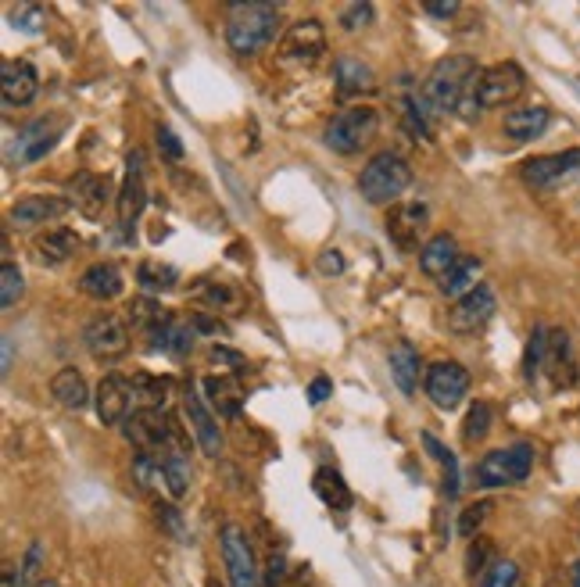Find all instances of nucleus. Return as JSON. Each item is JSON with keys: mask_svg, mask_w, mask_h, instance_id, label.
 <instances>
[{"mask_svg": "<svg viewBox=\"0 0 580 587\" xmlns=\"http://www.w3.org/2000/svg\"><path fill=\"white\" fill-rule=\"evenodd\" d=\"M283 26V8L280 4H262V0H248V4H230V18H226V47L237 58H255L265 47H273Z\"/></svg>", "mask_w": 580, "mask_h": 587, "instance_id": "nucleus-1", "label": "nucleus"}, {"mask_svg": "<svg viewBox=\"0 0 580 587\" xmlns=\"http://www.w3.org/2000/svg\"><path fill=\"white\" fill-rule=\"evenodd\" d=\"M480 76L477 58L473 54H448L430 69L427 86H423V97L437 115H448V111L462 108L466 94H470L473 79Z\"/></svg>", "mask_w": 580, "mask_h": 587, "instance_id": "nucleus-2", "label": "nucleus"}, {"mask_svg": "<svg viewBox=\"0 0 580 587\" xmlns=\"http://www.w3.org/2000/svg\"><path fill=\"white\" fill-rule=\"evenodd\" d=\"M527 90V72L516 65V61H498L491 69H480V76L473 79L470 94L462 101V115L473 119L477 111L487 108H502V104H512L516 97Z\"/></svg>", "mask_w": 580, "mask_h": 587, "instance_id": "nucleus-3", "label": "nucleus"}, {"mask_svg": "<svg viewBox=\"0 0 580 587\" xmlns=\"http://www.w3.org/2000/svg\"><path fill=\"white\" fill-rule=\"evenodd\" d=\"M412 183V165L394 151H380L369 158L359 176V194L369 205H394Z\"/></svg>", "mask_w": 580, "mask_h": 587, "instance_id": "nucleus-4", "label": "nucleus"}, {"mask_svg": "<svg viewBox=\"0 0 580 587\" xmlns=\"http://www.w3.org/2000/svg\"><path fill=\"white\" fill-rule=\"evenodd\" d=\"M376 133H380V115H376V108H369V104H351V108H341L330 122H326L323 137L333 154L351 158V154L366 151L376 140Z\"/></svg>", "mask_w": 580, "mask_h": 587, "instance_id": "nucleus-5", "label": "nucleus"}, {"mask_svg": "<svg viewBox=\"0 0 580 587\" xmlns=\"http://www.w3.org/2000/svg\"><path fill=\"white\" fill-rule=\"evenodd\" d=\"M119 430H122V437H126V444H133V451H158V448H169V444L187 448V437H183L180 423H176L165 409L129 412Z\"/></svg>", "mask_w": 580, "mask_h": 587, "instance_id": "nucleus-6", "label": "nucleus"}, {"mask_svg": "<svg viewBox=\"0 0 580 587\" xmlns=\"http://www.w3.org/2000/svg\"><path fill=\"white\" fill-rule=\"evenodd\" d=\"M534 469V444L516 441L509 448H495L487 451L484 459L477 462V484L480 487H509V484H523Z\"/></svg>", "mask_w": 580, "mask_h": 587, "instance_id": "nucleus-7", "label": "nucleus"}, {"mask_svg": "<svg viewBox=\"0 0 580 587\" xmlns=\"http://www.w3.org/2000/svg\"><path fill=\"white\" fill-rule=\"evenodd\" d=\"M65 115H40V119H33V122H26V126L18 129V137L11 140V147H8V162L11 165H36V162H43L47 154L58 147V140H61V133H65Z\"/></svg>", "mask_w": 580, "mask_h": 587, "instance_id": "nucleus-8", "label": "nucleus"}, {"mask_svg": "<svg viewBox=\"0 0 580 587\" xmlns=\"http://www.w3.org/2000/svg\"><path fill=\"white\" fill-rule=\"evenodd\" d=\"M520 179L530 190H563L580 183V147L559 154H541V158H530L523 162Z\"/></svg>", "mask_w": 580, "mask_h": 587, "instance_id": "nucleus-9", "label": "nucleus"}, {"mask_svg": "<svg viewBox=\"0 0 580 587\" xmlns=\"http://www.w3.org/2000/svg\"><path fill=\"white\" fill-rule=\"evenodd\" d=\"M323 51H326L323 22L319 18H301L276 43V61H280L283 69H308V65H316Z\"/></svg>", "mask_w": 580, "mask_h": 587, "instance_id": "nucleus-10", "label": "nucleus"}, {"mask_svg": "<svg viewBox=\"0 0 580 587\" xmlns=\"http://www.w3.org/2000/svg\"><path fill=\"white\" fill-rule=\"evenodd\" d=\"M219 548L222 562H226V573H230V587H258L262 584V566L255 559V548H251V537L237 527V523H226L219 530Z\"/></svg>", "mask_w": 580, "mask_h": 587, "instance_id": "nucleus-11", "label": "nucleus"}, {"mask_svg": "<svg viewBox=\"0 0 580 587\" xmlns=\"http://www.w3.org/2000/svg\"><path fill=\"white\" fill-rule=\"evenodd\" d=\"M423 391H427V398L434 401L441 412H452V409H459L462 401H466V394H470V373H466V366L452 362V358H441V362L427 366Z\"/></svg>", "mask_w": 580, "mask_h": 587, "instance_id": "nucleus-12", "label": "nucleus"}, {"mask_svg": "<svg viewBox=\"0 0 580 587\" xmlns=\"http://www.w3.org/2000/svg\"><path fill=\"white\" fill-rule=\"evenodd\" d=\"M495 290L487 287V283H480V287H473L466 298H459L452 308H448V330L459 333V337H473V333L484 330L491 319H495Z\"/></svg>", "mask_w": 580, "mask_h": 587, "instance_id": "nucleus-13", "label": "nucleus"}, {"mask_svg": "<svg viewBox=\"0 0 580 587\" xmlns=\"http://www.w3.org/2000/svg\"><path fill=\"white\" fill-rule=\"evenodd\" d=\"M83 348L97 358V362H115L129 351V326L119 315H97L83 330Z\"/></svg>", "mask_w": 580, "mask_h": 587, "instance_id": "nucleus-14", "label": "nucleus"}, {"mask_svg": "<svg viewBox=\"0 0 580 587\" xmlns=\"http://www.w3.org/2000/svg\"><path fill=\"white\" fill-rule=\"evenodd\" d=\"M541 380H545L552 391H570L573 383H577V355H573V341L566 330H548Z\"/></svg>", "mask_w": 580, "mask_h": 587, "instance_id": "nucleus-15", "label": "nucleus"}, {"mask_svg": "<svg viewBox=\"0 0 580 587\" xmlns=\"http://www.w3.org/2000/svg\"><path fill=\"white\" fill-rule=\"evenodd\" d=\"M115 205H119V226L122 230H133V222L140 219L147 205V183H144V151H129L126 158V176H122V187L115 194Z\"/></svg>", "mask_w": 580, "mask_h": 587, "instance_id": "nucleus-16", "label": "nucleus"}, {"mask_svg": "<svg viewBox=\"0 0 580 587\" xmlns=\"http://www.w3.org/2000/svg\"><path fill=\"white\" fill-rule=\"evenodd\" d=\"M183 412H187V419H190V430H194L197 448L205 451L208 459H219L222 448H226V437H222V430H219V419L208 412L205 398H201L194 387L183 391Z\"/></svg>", "mask_w": 580, "mask_h": 587, "instance_id": "nucleus-17", "label": "nucleus"}, {"mask_svg": "<svg viewBox=\"0 0 580 587\" xmlns=\"http://www.w3.org/2000/svg\"><path fill=\"white\" fill-rule=\"evenodd\" d=\"M40 94V72L33 69V61L26 58H8L0 65V97L8 108H22L33 104Z\"/></svg>", "mask_w": 580, "mask_h": 587, "instance_id": "nucleus-18", "label": "nucleus"}, {"mask_svg": "<svg viewBox=\"0 0 580 587\" xmlns=\"http://www.w3.org/2000/svg\"><path fill=\"white\" fill-rule=\"evenodd\" d=\"M427 222H430L427 205H419V201H405V205H394L391 212H387L384 230H387V237L401 247V251H416L419 237L427 233Z\"/></svg>", "mask_w": 580, "mask_h": 587, "instance_id": "nucleus-19", "label": "nucleus"}, {"mask_svg": "<svg viewBox=\"0 0 580 587\" xmlns=\"http://www.w3.org/2000/svg\"><path fill=\"white\" fill-rule=\"evenodd\" d=\"M94 405H97V419L104 426H122L133 409V383L119 373H108L101 376L97 383V394H94Z\"/></svg>", "mask_w": 580, "mask_h": 587, "instance_id": "nucleus-20", "label": "nucleus"}, {"mask_svg": "<svg viewBox=\"0 0 580 587\" xmlns=\"http://www.w3.org/2000/svg\"><path fill=\"white\" fill-rule=\"evenodd\" d=\"M111 201V183L108 176H97V172H76L69 179V205L76 208L86 219H101L104 205Z\"/></svg>", "mask_w": 580, "mask_h": 587, "instance_id": "nucleus-21", "label": "nucleus"}, {"mask_svg": "<svg viewBox=\"0 0 580 587\" xmlns=\"http://www.w3.org/2000/svg\"><path fill=\"white\" fill-rule=\"evenodd\" d=\"M147 337H151L154 351H165V355H172V358H183V355H190V348H194L197 326L190 323V319H180V315L169 312L162 323L147 333Z\"/></svg>", "mask_w": 580, "mask_h": 587, "instance_id": "nucleus-22", "label": "nucleus"}, {"mask_svg": "<svg viewBox=\"0 0 580 587\" xmlns=\"http://www.w3.org/2000/svg\"><path fill=\"white\" fill-rule=\"evenodd\" d=\"M459 258H462L459 240H455L452 233H437V237H430L427 244L419 247V269L437 283L452 273L455 265H459Z\"/></svg>", "mask_w": 580, "mask_h": 587, "instance_id": "nucleus-23", "label": "nucleus"}, {"mask_svg": "<svg viewBox=\"0 0 580 587\" xmlns=\"http://www.w3.org/2000/svg\"><path fill=\"white\" fill-rule=\"evenodd\" d=\"M548 122H552V111L545 104H527V108L505 111L502 133L509 140H516V144H530V140H538L545 133Z\"/></svg>", "mask_w": 580, "mask_h": 587, "instance_id": "nucleus-24", "label": "nucleus"}, {"mask_svg": "<svg viewBox=\"0 0 580 587\" xmlns=\"http://www.w3.org/2000/svg\"><path fill=\"white\" fill-rule=\"evenodd\" d=\"M333 86L341 97H362L376 90V72L369 69L362 58H351V54H341L333 61Z\"/></svg>", "mask_w": 580, "mask_h": 587, "instance_id": "nucleus-25", "label": "nucleus"}, {"mask_svg": "<svg viewBox=\"0 0 580 587\" xmlns=\"http://www.w3.org/2000/svg\"><path fill=\"white\" fill-rule=\"evenodd\" d=\"M205 398H208V405L215 409V416H222V419H237L240 416V409H244V387H240V376H226V373H219V376H205Z\"/></svg>", "mask_w": 580, "mask_h": 587, "instance_id": "nucleus-26", "label": "nucleus"}, {"mask_svg": "<svg viewBox=\"0 0 580 587\" xmlns=\"http://www.w3.org/2000/svg\"><path fill=\"white\" fill-rule=\"evenodd\" d=\"M65 208H69V201H61V197L29 194V197H22V201H15L8 215H11V222H15V226L29 230V226H40V222L61 219V215H65Z\"/></svg>", "mask_w": 580, "mask_h": 587, "instance_id": "nucleus-27", "label": "nucleus"}, {"mask_svg": "<svg viewBox=\"0 0 580 587\" xmlns=\"http://www.w3.org/2000/svg\"><path fill=\"white\" fill-rule=\"evenodd\" d=\"M154 455H158V466H162L165 491H169L172 498H183V494L190 491V484H194V469H190L187 448L169 444V448H158Z\"/></svg>", "mask_w": 580, "mask_h": 587, "instance_id": "nucleus-28", "label": "nucleus"}, {"mask_svg": "<svg viewBox=\"0 0 580 587\" xmlns=\"http://www.w3.org/2000/svg\"><path fill=\"white\" fill-rule=\"evenodd\" d=\"M79 233L76 230H69V226H51L47 233H40L36 237V258H40L43 265H65L72 255L79 251Z\"/></svg>", "mask_w": 580, "mask_h": 587, "instance_id": "nucleus-29", "label": "nucleus"}, {"mask_svg": "<svg viewBox=\"0 0 580 587\" xmlns=\"http://www.w3.org/2000/svg\"><path fill=\"white\" fill-rule=\"evenodd\" d=\"M122 287H126V280H122L119 265H111V262H94L83 276H79V290H83L86 298H94V301L119 298Z\"/></svg>", "mask_w": 580, "mask_h": 587, "instance_id": "nucleus-30", "label": "nucleus"}, {"mask_svg": "<svg viewBox=\"0 0 580 587\" xmlns=\"http://www.w3.org/2000/svg\"><path fill=\"white\" fill-rule=\"evenodd\" d=\"M312 491L319 494V502L333 512H351L355 498H351V487L344 484V477L333 466H319L316 477H312Z\"/></svg>", "mask_w": 580, "mask_h": 587, "instance_id": "nucleus-31", "label": "nucleus"}, {"mask_svg": "<svg viewBox=\"0 0 580 587\" xmlns=\"http://www.w3.org/2000/svg\"><path fill=\"white\" fill-rule=\"evenodd\" d=\"M51 394L61 409H69V412H83L86 405H90V387H86L79 369H61V373H54Z\"/></svg>", "mask_w": 580, "mask_h": 587, "instance_id": "nucleus-32", "label": "nucleus"}, {"mask_svg": "<svg viewBox=\"0 0 580 587\" xmlns=\"http://www.w3.org/2000/svg\"><path fill=\"white\" fill-rule=\"evenodd\" d=\"M391 380L405 398H416L419 387V351L409 341H398L391 348Z\"/></svg>", "mask_w": 580, "mask_h": 587, "instance_id": "nucleus-33", "label": "nucleus"}, {"mask_svg": "<svg viewBox=\"0 0 580 587\" xmlns=\"http://www.w3.org/2000/svg\"><path fill=\"white\" fill-rule=\"evenodd\" d=\"M194 298L212 312H240L244 308V294L226 280H201L194 287Z\"/></svg>", "mask_w": 580, "mask_h": 587, "instance_id": "nucleus-34", "label": "nucleus"}, {"mask_svg": "<svg viewBox=\"0 0 580 587\" xmlns=\"http://www.w3.org/2000/svg\"><path fill=\"white\" fill-rule=\"evenodd\" d=\"M480 269H484V265H480V258H466L462 255L459 258V265H455L452 273L444 276L441 283H437V287H441V294L444 298H466V294H470L473 287H480Z\"/></svg>", "mask_w": 580, "mask_h": 587, "instance_id": "nucleus-35", "label": "nucleus"}, {"mask_svg": "<svg viewBox=\"0 0 580 587\" xmlns=\"http://www.w3.org/2000/svg\"><path fill=\"white\" fill-rule=\"evenodd\" d=\"M129 383H133V401H140V409H165V401H169V394H172L169 376L137 373Z\"/></svg>", "mask_w": 580, "mask_h": 587, "instance_id": "nucleus-36", "label": "nucleus"}, {"mask_svg": "<svg viewBox=\"0 0 580 587\" xmlns=\"http://www.w3.org/2000/svg\"><path fill=\"white\" fill-rule=\"evenodd\" d=\"M137 283L151 294H162V290H172L180 283V269L169 262H158V258H144L137 265Z\"/></svg>", "mask_w": 580, "mask_h": 587, "instance_id": "nucleus-37", "label": "nucleus"}, {"mask_svg": "<svg viewBox=\"0 0 580 587\" xmlns=\"http://www.w3.org/2000/svg\"><path fill=\"white\" fill-rule=\"evenodd\" d=\"M401 115H405V126L416 140H434V108L427 104V97H405L401 101Z\"/></svg>", "mask_w": 580, "mask_h": 587, "instance_id": "nucleus-38", "label": "nucleus"}, {"mask_svg": "<svg viewBox=\"0 0 580 587\" xmlns=\"http://www.w3.org/2000/svg\"><path fill=\"white\" fill-rule=\"evenodd\" d=\"M545 348H548V330L538 326V330L530 333L527 351H523V376L527 383H541V366H545Z\"/></svg>", "mask_w": 580, "mask_h": 587, "instance_id": "nucleus-39", "label": "nucleus"}, {"mask_svg": "<svg viewBox=\"0 0 580 587\" xmlns=\"http://www.w3.org/2000/svg\"><path fill=\"white\" fill-rule=\"evenodd\" d=\"M133 484L144 494H151L158 484H165L162 466H158V455H154V451H137V455H133Z\"/></svg>", "mask_w": 580, "mask_h": 587, "instance_id": "nucleus-40", "label": "nucleus"}, {"mask_svg": "<svg viewBox=\"0 0 580 587\" xmlns=\"http://www.w3.org/2000/svg\"><path fill=\"white\" fill-rule=\"evenodd\" d=\"M8 18H11V26H15L18 33L40 36L43 29H47V11H43L40 4H11Z\"/></svg>", "mask_w": 580, "mask_h": 587, "instance_id": "nucleus-41", "label": "nucleus"}, {"mask_svg": "<svg viewBox=\"0 0 580 587\" xmlns=\"http://www.w3.org/2000/svg\"><path fill=\"white\" fill-rule=\"evenodd\" d=\"M22 294H26V276L15 262H4V269H0V308L11 312Z\"/></svg>", "mask_w": 580, "mask_h": 587, "instance_id": "nucleus-42", "label": "nucleus"}, {"mask_svg": "<svg viewBox=\"0 0 580 587\" xmlns=\"http://www.w3.org/2000/svg\"><path fill=\"white\" fill-rule=\"evenodd\" d=\"M491 419H495V412H491V405H487V401L470 405V412H466V423H462V441H466V444H480V441H484L487 430H491Z\"/></svg>", "mask_w": 580, "mask_h": 587, "instance_id": "nucleus-43", "label": "nucleus"}, {"mask_svg": "<svg viewBox=\"0 0 580 587\" xmlns=\"http://www.w3.org/2000/svg\"><path fill=\"white\" fill-rule=\"evenodd\" d=\"M491 566H495V541H491V537H473L470 552H466V573L477 580V577H484Z\"/></svg>", "mask_w": 580, "mask_h": 587, "instance_id": "nucleus-44", "label": "nucleus"}, {"mask_svg": "<svg viewBox=\"0 0 580 587\" xmlns=\"http://www.w3.org/2000/svg\"><path fill=\"white\" fill-rule=\"evenodd\" d=\"M43 541H33V545L26 548V559L18 562V577H15V587H36L43 584L40 580V570H43Z\"/></svg>", "mask_w": 580, "mask_h": 587, "instance_id": "nucleus-45", "label": "nucleus"}, {"mask_svg": "<svg viewBox=\"0 0 580 587\" xmlns=\"http://www.w3.org/2000/svg\"><path fill=\"white\" fill-rule=\"evenodd\" d=\"M165 315H169V312H165V308L158 305V301H154V298H140V301H133V308H129V323L151 333L154 326L162 323Z\"/></svg>", "mask_w": 580, "mask_h": 587, "instance_id": "nucleus-46", "label": "nucleus"}, {"mask_svg": "<svg viewBox=\"0 0 580 587\" xmlns=\"http://www.w3.org/2000/svg\"><path fill=\"white\" fill-rule=\"evenodd\" d=\"M154 519H158V527H162L169 537H176V541H190L187 523H183V512L176 509L172 502H158V505H154Z\"/></svg>", "mask_w": 580, "mask_h": 587, "instance_id": "nucleus-47", "label": "nucleus"}, {"mask_svg": "<svg viewBox=\"0 0 580 587\" xmlns=\"http://www.w3.org/2000/svg\"><path fill=\"white\" fill-rule=\"evenodd\" d=\"M480 587H520V566L512 559H498L495 566L480 577Z\"/></svg>", "mask_w": 580, "mask_h": 587, "instance_id": "nucleus-48", "label": "nucleus"}, {"mask_svg": "<svg viewBox=\"0 0 580 587\" xmlns=\"http://www.w3.org/2000/svg\"><path fill=\"white\" fill-rule=\"evenodd\" d=\"M487 512H491V502H473L462 509L459 516V534L462 537H480V527H484Z\"/></svg>", "mask_w": 580, "mask_h": 587, "instance_id": "nucleus-49", "label": "nucleus"}, {"mask_svg": "<svg viewBox=\"0 0 580 587\" xmlns=\"http://www.w3.org/2000/svg\"><path fill=\"white\" fill-rule=\"evenodd\" d=\"M373 18H376V8L373 4H348V8H341V26L348 29V33H355V29H366L373 26Z\"/></svg>", "mask_w": 580, "mask_h": 587, "instance_id": "nucleus-50", "label": "nucleus"}, {"mask_svg": "<svg viewBox=\"0 0 580 587\" xmlns=\"http://www.w3.org/2000/svg\"><path fill=\"white\" fill-rule=\"evenodd\" d=\"M208 355H212V362H219V366L230 369V376H244V373H248V358L240 355V351L226 348V344H215Z\"/></svg>", "mask_w": 580, "mask_h": 587, "instance_id": "nucleus-51", "label": "nucleus"}, {"mask_svg": "<svg viewBox=\"0 0 580 587\" xmlns=\"http://www.w3.org/2000/svg\"><path fill=\"white\" fill-rule=\"evenodd\" d=\"M290 577V566H287V555L283 552H269V559H265V577L262 584L265 587H283V580Z\"/></svg>", "mask_w": 580, "mask_h": 587, "instance_id": "nucleus-52", "label": "nucleus"}, {"mask_svg": "<svg viewBox=\"0 0 580 587\" xmlns=\"http://www.w3.org/2000/svg\"><path fill=\"white\" fill-rule=\"evenodd\" d=\"M154 137H158V151H162L169 162H183V144H180V137H176L169 126H158V133H154Z\"/></svg>", "mask_w": 580, "mask_h": 587, "instance_id": "nucleus-53", "label": "nucleus"}, {"mask_svg": "<svg viewBox=\"0 0 580 587\" xmlns=\"http://www.w3.org/2000/svg\"><path fill=\"white\" fill-rule=\"evenodd\" d=\"M316 265H319V273H323V276H337V273H344V265H348V262H344V255L337 251V247H326Z\"/></svg>", "mask_w": 580, "mask_h": 587, "instance_id": "nucleus-54", "label": "nucleus"}, {"mask_svg": "<svg viewBox=\"0 0 580 587\" xmlns=\"http://www.w3.org/2000/svg\"><path fill=\"white\" fill-rule=\"evenodd\" d=\"M330 394H333V380H330V376H316V380H312V387H308V401H312V405H323Z\"/></svg>", "mask_w": 580, "mask_h": 587, "instance_id": "nucleus-55", "label": "nucleus"}, {"mask_svg": "<svg viewBox=\"0 0 580 587\" xmlns=\"http://www.w3.org/2000/svg\"><path fill=\"white\" fill-rule=\"evenodd\" d=\"M444 494H448V498H459V462H455V455L444 462Z\"/></svg>", "mask_w": 580, "mask_h": 587, "instance_id": "nucleus-56", "label": "nucleus"}, {"mask_svg": "<svg viewBox=\"0 0 580 587\" xmlns=\"http://www.w3.org/2000/svg\"><path fill=\"white\" fill-rule=\"evenodd\" d=\"M423 11L434 18H452V15H459V4H455V0H448V4H444V0H427Z\"/></svg>", "mask_w": 580, "mask_h": 587, "instance_id": "nucleus-57", "label": "nucleus"}, {"mask_svg": "<svg viewBox=\"0 0 580 587\" xmlns=\"http://www.w3.org/2000/svg\"><path fill=\"white\" fill-rule=\"evenodd\" d=\"M190 323L197 326V333H219V330H222L219 319H212V315H205V312L190 315Z\"/></svg>", "mask_w": 580, "mask_h": 587, "instance_id": "nucleus-58", "label": "nucleus"}, {"mask_svg": "<svg viewBox=\"0 0 580 587\" xmlns=\"http://www.w3.org/2000/svg\"><path fill=\"white\" fill-rule=\"evenodd\" d=\"M308 580V566H298V570H290V577L283 580V587H305Z\"/></svg>", "mask_w": 580, "mask_h": 587, "instance_id": "nucleus-59", "label": "nucleus"}, {"mask_svg": "<svg viewBox=\"0 0 580 587\" xmlns=\"http://www.w3.org/2000/svg\"><path fill=\"white\" fill-rule=\"evenodd\" d=\"M11 366H15V348H11V337H4V366H0L4 376L11 373Z\"/></svg>", "mask_w": 580, "mask_h": 587, "instance_id": "nucleus-60", "label": "nucleus"}, {"mask_svg": "<svg viewBox=\"0 0 580 587\" xmlns=\"http://www.w3.org/2000/svg\"><path fill=\"white\" fill-rule=\"evenodd\" d=\"M570 584L580 587V562H573V570H570Z\"/></svg>", "mask_w": 580, "mask_h": 587, "instance_id": "nucleus-61", "label": "nucleus"}, {"mask_svg": "<svg viewBox=\"0 0 580 587\" xmlns=\"http://www.w3.org/2000/svg\"><path fill=\"white\" fill-rule=\"evenodd\" d=\"M36 587H58V584H51V580H43V584H36Z\"/></svg>", "mask_w": 580, "mask_h": 587, "instance_id": "nucleus-62", "label": "nucleus"}, {"mask_svg": "<svg viewBox=\"0 0 580 587\" xmlns=\"http://www.w3.org/2000/svg\"><path fill=\"white\" fill-rule=\"evenodd\" d=\"M208 587H222V584H219V580H208Z\"/></svg>", "mask_w": 580, "mask_h": 587, "instance_id": "nucleus-63", "label": "nucleus"}]
</instances>
